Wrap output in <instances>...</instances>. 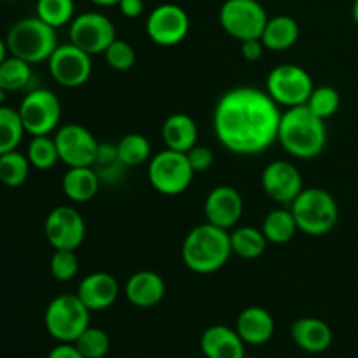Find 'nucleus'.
<instances>
[{"label": "nucleus", "mask_w": 358, "mask_h": 358, "mask_svg": "<svg viewBox=\"0 0 358 358\" xmlns=\"http://www.w3.org/2000/svg\"><path fill=\"white\" fill-rule=\"evenodd\" d=\"M282 110L266 90L240 86L226 91L213 110V131L238 156L264 152L278 140Z\"/></svg>", "instance_id": "1"}, {"label": "nucleus", "mask_w": 358, "mask_h": 358, "mask_svg": "<svg viewBox=\"0 0 358 358\" xmlns=\"http://www.w3.org/2000/svg\"><path fill=\"white\" fill-rule=\"evenodd\" d=\"M276 142L296 159H313L320 156L327 145L325 121L317 117L306 105L285 108L280 119Z\"/></svg>", "instance_id": "2"}, {"label": "nucleus", "mask_w": 358, "mask_h": 358, "mask_svg": "<svg viewBox=\"0 0 358 358\" xmlns=\"http://www.w3.org/2000/svg\"><path fill=\"white\" fill-rule=\"evenodd\" d=\"M185 268L196 275H212L222 269L233 255L229 231L205 222L189 231L180 248Z\"/></svg>", "instance_id": "3"}, {"label": "nucleus", "mask_w": 358, "mask_h": 358, "mask_svg": "<svg viewBox=\"0 0 358 358\" xmlns=\"http://www.w3.org/2000/svg\"><path fill=\"white\" fill-rule=\"evenodd\" d=\"M6 42L9 55L24 59L30 65L48 62L59 45L56 28L49 27L37 16L16 21L7 31Z\"/></svg>", "instance_id": "4"}, {"label": "nucleus", "mask_w": 358, "mask_h": 358, "mask_svg": "<svg viewBox=\"0 0 358 358\" xmlns=\"http://www.w3.org/2000/svg\"><path fill=\"white\" fill-rule=\"evenodd\" d=\"M297 227L308 236H325L336 227L339 206L334 196L320 187H304L290 205Z\"/></svg>", "instance_id": "5"}, {"label": "nucleus", "mask_w": 358, "mask_h": 358, "mask_svg": "<svg viewBox=\"0 0 358 358\" xmlns=\"http://www.w3.org/2000/svg\"><path fill=\"white\" fill-rule=\"evenodd\" d=\"M91 311L77 294H62L48 304L44 313L45 331L58 343H73L90 327Z\"/></svg>", "instance_id": "6"}, {"label": "nucleus", "mask_w": 358, "mask_h": 358, "mask_svg": "<svg viewBox=\"0 0 358 358\" xmlns=\"http://www.w3.org/2000/svg\"><path fill=\"white\" fill-rule=\"evenodd\" d=\"M147 177L150 185L163 196H178L187 191L194 178V170L184 152L164 149L149 159Z\"/></svg>", "instance_id": "7"}, {"label": "nucleus", "mask_w": 358, "mask_h": 358, "mask_svg": "<svg viewBox=\"0 0 358 358\" xmlns=\"http://www.w3.org/2000/svg\"><path fill=\"white\" fill-rule=\"evenodd\" d=\"M313 90L315 84L310 72L296 63H282L275 66L266 79V93L278 107L292 108L306 105Z\"/></svg>", "instance_id": "8"}, {"label": "nucleus", "mask_w": 358, "mask_h": 358, "mask_svg": "<svg viewBox=\"0 0 358 358\" xmlns=\"http://www.w3.org/2000/svg\"><path fill=\"white\" fill-rule=\"evenodd\" d=\"M269 16L259 0H226L220 6L219 23L238 42L261 38Z\"/></svg>", "instance_id": "9"}, {"label": "nucleus", "mask_w": 358, "mask_h": 358, "mask_svg": "<svg viewBox=\"0 0 358 358\" xmlns=\"http://www.w3.org/2000/svg\"><path fill=\"white\" fill-rule=\"evenodd\" d=\"M20 117L23 121L24 131L30 136L51 135L59 128L62 121V101L52 91L38 87L28 91L21 100Z\"/></svg>", "instance_id": "10"}, {"label": "nucleus", "mask_w": 358, "mask_h": 358, "mask_svg": "<svg viewBox=\"0 0 358 358\" xmlns=\"http://www.w3.org/2000/svg\"><path fill=\"white\" fill-rule=\"evenodd\" d=\"M55 142L58 147L59 161L66 166H94L98 159L96 136L83 124L66 122L55 131Z\"/></svg>", "instance_id": "11"}, {"label": "nucleus", "mask_w": 358, "mask_h": 358, "mask_svg": "<svg viewBox=\"0 0 358 358\" xmlns=\"http://www.w3.org/2000/svg\"><path fill=\"white\" fill-rule=\"evenodd\" d=\"M69 37L72 44L94 56L103 55L105 49L117 38V34L110 17L96 10H90L73 17L69 24Z\"/></svg>", "instance_id": "12"}, {"label": "nucleus", "mask_w": 358, "mask_h": 358, "mask_svg": "<svg viewBox=\"0 0 358 358\" xmlns=\"http://www.w3.org/2000/svg\"><path fill=\"white\" fill-rule=\"evenodd\" d=\"M189 28V14L177 3H161L154 7L145 21L147 37L161 48H173L184 42Z\"/></svg>", "instance_id": "13"}, {"label": "nucleus", "mask_w": 358, "mask_h": 358, "mask_svg": "<svg viewBox=\"0 0 358 358\" xmlns=\"http://www.w3.org/2000/svg\"><path fill=\"white\" fill-rule=\"evenodd\" d=\"M48 69L52 79L63 87H80L93 73L91 55L76 44H62L48 59Z\"/></svg>", "instance_id": "14"}, {"label": "nucleus", "mask_w": 358, "mask_h": 358, "mask_svg": "<svg viewBox=\"0 0 358 358\" xmlns=\"http://www.w3.org/2000/svg\"><path fill=\"white\" fill-rule=\"evenodd\" d=\"M44 234L55 250H77L86 238V222L73 206H56L45 217Z\"/></svg>", "instance_id": "15"}, {"label": "nucleus", "mask_w": 358, "mask_h": 358, "mask_svg": "<svg viewBox=\"0 0 358 358\" xmlns=\"http://www.w3.org/2000/svg\"><path fill=\"white\" fill-rule=\"evenodd\" d=\"M261 185L268 198L278 205L290 206L294 199L301 194L304 189L303 177L296 164L290 161H271L268 166L262 170Z\"/></svg>", "instance_id": "16"}, {"label": "nucleus", "mask_w": 358, "mask_h": 358, "mask_svg": "<svg viewBox=\"0 0 358 358\" xmlns=\"http://www.w3.org/2000/svg\"><path fill=\"white\" fill-rule=\"evenodd\" d=\"M203 212L206 222L229 231L243 215V198L233 185H217L206 196Z\"/></svg>", "instance_id": "17"}, {"label": "nucleus", "mask_w": 358, "mask_h": 358, "mask_svg": "<svg viewBox=\"0 0 358 358\" xmlns=\"http://www.w3.org/2000/svg\"><path fill=\"white\" fill-rule=\"evenodd\" d=\"M119 292H121V289H119V282L114 275L96 271L90 273L80 280L76 294L93 313V311L108 310L117 301Z\"/></svg>", "instance_id": "18"}, {"label": "nucleus", "mask_w": 358, "mask_h": 358, "mask_svg": "<svg viewBox=\"0 0 358 358\" xmlns=\"http://www.w3.org/2000/svg\"><path fill=\"white\" fill-rule=\"evenodd\" d=\"M124 296L135 308L149 310L164 299L166 283L159 273L143 269L129 276L124 285Z\"/></svg>", "instance_id": "19"}, {"label": "nucleus", "mask_w": 358, "mask_h": 358, "mask_svg": "<svg viewBox=\"0 0 358 358\" xmlns=\"http://www.w3.org/2000/svg\"><path fill=\"white\" fill-rule=\"evenodd\" d=\"M245 346L236 329L227 325H212L199 339V348L205 358H245Z\"/></svg>", "instance_id": "20"}, {"label": "nucleus", "mask_w": 358, "mask_h": 358, "mask_svg": "<svg viewBox=\"0 0 358 358\" xmlns=\"http://www.w3.org/2000/svg\"><path fill=\"white\" fill-rule=\"evenodd\" d=\"M290 338L306 353H324L332 345V329L327 322L315 317L297 318L290 327Z\"/></svg>", "instance_id": "21"}, {"label": "nucleus", "mask_w": 358, "mask_h": 358, "mask_svg": "<svg viewBox=\"0 0 358 358\" xmlns=\"http://www.w3.org/2000/svg\"><path fill=\"white\" fill-rule=\"evenodd\" d=\"M245 345H266L275 334V318L268 310L261 306H248L238 315L234 325Z\"/></svg>", "instance_id": "22"}, {"label": "nucleus", "mask_w": 358, "mask_h": 358, "mask_svg": "<svg viewBox=\"0 0 358 358\" xmlns=\"http://www.w3.org/2000/svg\"><path fill=\"white\" fill-rule=\"evenodd\" d=\"M198 124L194 119L187 114H171L164 119L161 126V138H163L166 149L177 150V152H187L198 143Z\"/></svg>", "instance_id": "23"}, {"label": "nucleus", "mask_w": 358, "mask_h": 358, "mask_svg": "<svg viewBox=\"0 0 358 358\" xmlns=\"http://www.w3.org/2000/svg\"><path fill=\"white\" fill-rule=\"evenodd\" d=\"M100 182L94 166H70L62 178L63 194L72 203H87L98 194Z\"/></svg>", "instance_id": "24"}, {"label": "nucleus", "mask_w": 358, "mask_h": 358, "mask_svg": "<svg viewBox=\"0 0 358 358\" xmlns=\"http://www.w3.org/2000/svg\"><path fill=\"white\" fill-rule=\"evenodd\" d=\"M299 35L301 30L297 21L292 16L280 14V16L269 17L261 35V41L266 51L280 52L294 48L299 41Z\"/></svg>", "instance_id": "25"}, {"label": "nucleus", "mask_w": 358, "mask_h": 358, "mask_svg": "<svg viewBox=\"0 0 358 358\" xmlns=\"http://www.w3.org/2000/svg\"><path fill=\"white\" fill-rule=\"evenodd\" d=\"M261 229L264 233L268 243L285 245L294 240L299 227H297V222L294 219V213L290 210V206H282V208L271 210L264 217Z\"/></svg>", "instance_id": "26"}, {"label": "nucleus", "mask_w": 358, "mask_h": 358, "mask_svg": "<svg viewBox=\"0 0 358 358\" xmlns=\"http://www.w3.org/2000/svg\"><path fill=\"white\" fill-rule=\"evenodd\" d=\"M229 240L233 255H238L245 261L259 259L268 248V240H266L262 229H257V227H233V231H229Z\"/></svg>", "instance_id": "27"}, {"label": "nucleus", "mask_w": 358, "mask_h": 358, "mask_svg": "<svg viewBox=\"0 0 358 358\" xmlns=\"http://www.w3.org/2000/svg\"><path fill=\"white\" fill-rule=\"evenodd\" d=\"M119 163L124 168H135L149 163L152 157L150 142L142 133H128L115 143Z\"/></svg>", "instance_id": "28"}, {"label": "nucleus", "mask_w": 358, "mask_h": 358, "mask_svg": "<svg viewBox=\"0 0 358 358\" xmlns=\"http://www.w3.org/2000/svg\"><path fill=\"white\" fill-rule=\"evenodd\" d=\"M31 80V65L24 59L9 55L0 63V90L3 93L23 91Z\"/></svg>", "instance_id": "29"}, {"label": "nucleus", "mask_w": 358, "mask_h": 358, "mask_svg": "<svg viewBox=\"0 0 358 358\" xmlns=\"http://www.w3.org/2000/svg\"><path fill=\"white\" fill-rule=\"evenodd\" d=\"M24 135L27 131L17 108L0 105V154L16 150Z\"/></svg>", "instance_id": "30"}, {"label": "nucleus", "mask_w": 358, "mask_h": 358, "mask_svg": "<svg viewBox=\"0 0 358 358\" xmlns=\"http://www.w3.org/2000/svg\"><path fill=\"white\" fill-rule=\"evenodd\" d=\"M30 168L31 164L27 154L20 152L17 149L0 154V184L6 187H20L27 182Z\"/></svg>", "instance_id": "31"}, {"label": "nucleus", "mask_w": 358, "mask_h": 358, "mask_svg": "<svg viewBox=\"0 0 358 358\" xmlns=\"http://www.w3.org/2000/svg\"><path fill=\"white\" fill-rule=\"evenodd\" d=\"M27 157L31 168L41 171H48L59 163L58 147H56L55 136L41 135L31 136L27 147Z\"/></svg>", "instance_id": "32"}, {"label": "nucleus", "mask_w": 358, "mask_h": 358, "mask_svg": "<svg viewBox=\"0 0 358 358\" xmlns=\"http://www.w3.org/2000/svg\"><path fill=\"white\" fill-rule=\"evenodd\" d=\"M35 16L58 30L72 23L76 17V2L73 0H37Z\"/></svg>", "instance_id": "33"}, {"label": "nucleus", "mask_w": 358, "mask_h": 358, "mask_svg": "<svg viewBox=\"0 0 358 358\" xmlns=\"http://www.w3.org/2000/svg\"><path fill=\"white\" fill-rule=\"evenodd\" d=\"M341 105V94L332 86H320L311 91L310 98L306 101V107L313 112L317 117L329 119L339 110Z\"/></svg>", "instance_id": "34"}, {"label": "nucleus", "mask_w": 358, "mask_h": 358, "mask_svg": "<svg viewBox=\"0 0 358 358\" xmlns=\"http://www.w3.org/2000/svg\"><path fill=\"white\" fill-rule=\"evenodd\" d=\"M73 345L86 358H105L110 352V338L107 332L91 325L73 341Z\"/></svg>", "instance_id": "35"}, {"label": "nucleus", "mask_w": 358, "mask_h": 358, "mask_svg": "<svg viewBox=\"0 0 358 358\" xmlns=\"http://www.w3.org/2000/svg\"><path fill=\"white\" fill-rule=\"evenodd\" d=\"M103 58L107 65L115 72H128L135 66L136 52L129 42L115 38L103 52Z\"/></svg>", "instance_id": "36"}, {"label": "nucleus", "mask_w": 358, "mask_h": 358, "mask_svg": "<svg viewBox=\"0 0 358 358\" xmlns=\"http://www.w3.org/2000/svg\"><path fill=\"white\" fill-rule=\"evenodd\" d=\"M49 271L58 282H70L79 273V259L76 250H55L49 259Z\"/></svg>", "instance_id": "37"}, {"label": "nucleus", "mask_w": 358, "mask_h": 358, "mask_svg": "<svg viewBox=\"0 0 358 358\" xmlns=\"http://www.w3.org/2000/svg\"><path fill=\"white\" fill-rule=\"evenodd\" d=\"M185 156H187V161L192 170H194V173H201V171L210 170L213 164V159H215V156H213V152L208 147L198 145V143L191 150H187Z\"/></svg>", "instance_id": "38"}, {"label": "nucleus", "mask_w": 358, "mask_h": 358, "mask_svg": "<svg viewBox=\"0 0 358 358\" xmlns=\"http://www.w3.org/2000/svg\"><path fill=\"white\" fill-rule=\"evenodd\" d=\"M240 45H241V56H243V58L250 63L259 62L266 51V48H264V44H262L261 38H250V41H243V42H240Z\"/></svg>", "instance_id": "39"}, {"label": "nucleus", "mask_w": 358, "mask_h": 358, "mask_svg": "<svg viewBox=\"0 0 358 358\" xmlns=\"http://www.w3.org/2000/svg\"><path fill=\"white\" fill-rule=\"evenodd\" d=\"M119 13L122 14L128 20H135V17L142 16L143 10H145V2L143 0H121L117 3Z\"/></svg>", "instance_id": "40"}, {"label": "nucleus", "mask_w": 358, "mask_h": 358, "mask_svg": "<svg viewBox=\"0 0 358 358\" xmlns=\"http://www.w3.org/2000/svg\"><path fill=\"white\" fill-rule=\"evenodd\" d=\"M48 358H86L77 350L73 343H58L51 352L48 353Z\"/></svg>", "instance_id": "41"}, {"label": "nucleus", "mask_w": 358, "mask_h": 358, "mask_svg": "<svg viewBox=\"0 0 358 358\" xmlns=\"http://www.w3.org/2000/svg\"><path fill=\"white\" fill-rule=\"evenodd\" d=\"M7 56H9V49H7V42H6V38L0 37V63H2L3 59L7 58Z\"/></svg>", "instance_id": "42"}, {"label": "nucleus", "mask_w": 358, "mask_h": 358, "mask_svg": "<svg viewBox=\"0 0 358 358\" xmlns=\"http://www.w3.org/2000/svg\"><path fill=\"white\" fill-rule=\"evenodd\" d=\"M91 2L98 7H112V6H117L121 0H91Z\"/></svg>", "instance_id": "43"}, {"label": "nucleus", "mask_w": 358, "mask_h": 358, "mask_svg": "<svg viewBox=\"0 0 358 358\" xmlns=\"http://www.w3.org/2000/svg\"><path fill=\"white\" fill-rule=\"evenodd\" d=\"M352 14H353V21H355V23H357V27H358V0H355V2H353V9H352Z\"/></svg>", "instance_id": "44"}, {"label": "nucleus", "mask_w": 358, "mask_h": 358, "mask_svg": "<svg viewBox=\"0 0 358 358\" xmlns=\"http://www.w3.org/2000/svg\"><path fill=\"white\" fill-rule=\"evenodd\" d=\"M3 100H6V93H3V91L0 90V105L3 103Z\"/></svg>", "instance_id": "45"}]
</instances>
